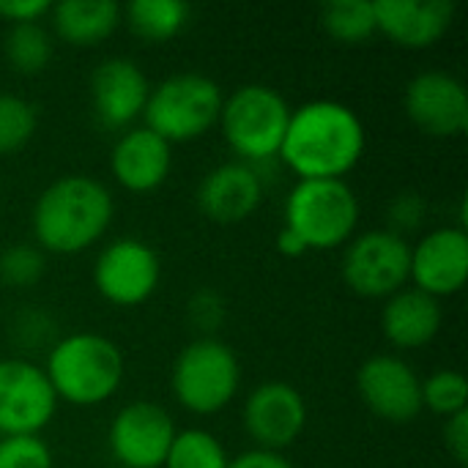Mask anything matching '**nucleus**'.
Segmentation results:
<instances>
[{"mask_svg": "<svg viewBox=\"0 0 468 468\" xmlns=\"http://www.w3.org/2000/svg\"><path fill=\"white\" fill-rule=\"evenodd\" d=\"M365 143V123L348 104L315 99L291 112L277 156L299 181L346 178L359 165Z\"/></svg>", "mask_w": 468, "mask_h": 468, "instance_id": "1", "label": "nucleus"}, {"mask_svg": "<svg viewBox=\"0 0 468 468\" xmlns=\"http://www.w3.org/2000/svg\"><path fill=\"white\" fill-rule=\"evenodd\" d=\"M115 214L112 192L90 176H60L36 197L33 239L52 255H77L93 247Z\"/></svg>", "mask_w": 468, "mask_h": 468, "instance_id": "2", "label": "nucleus"}, {"mask_svg": "<svg viewBox=\"0 0 468 468\" xmlns=\"http://www.w3.org/2000/svg\"><path fill=\"white\" fill-rule=\"evenodd\" d=\"M58 403L90 409L107 403L123 384L126 359L123 351L104 335L74 332L58 337L47 354L44 367Z\"/></svg>", "mask_w": 468, "mask_h": 468, "instance_id": "3", "label": "nucleus"}, {"mask_svg": "<svg viewBox=\"0 0 468 468\" xmlns=\"http://www.w3.org/2000/svg\"><path fill=\"white\" fill-rule=\"evenodd\" d=\"M359 197L346 178L296 181L285 200V228H291L307 250H337L356 236Z\"/></svg>", "mask_w": 468, "mask_h": 468, "instance_id": "4", "label": "nucleus"}, {"mask_svg": "<svg viewBox=\"0 0 468 468\" xmlns=\"http://www.w3.org/2000/svg\"><path fill=\"white\" fill-rule=\"evenodd\" d=\"M291 112L293 110L280 90L250 82L225 96L217 123L225 143L239 154V162L258 165L280 154Z\"/></svg>", "mask_w": 468, "mask_h": 468, "instance_id": "5", "label": "nucleus"}, {"mask_svg": "<svg viewBox=\"0 0 468 468\" xmlns=\"http://www.w3.org/2000/svg\"><path fill=\"white\" fill-rule=\"evenodd\" d=\"M222 88L197 71H178L151 85L143 118L145 129L159 134L165 143H189L203 137L219 121Z\"/></svg>", "mask_w": 468, "mask_h": 468, "instance_id": "6", "label": "nucleus"}, {"mask_svg": "<svg viewBox=\"0 0 468 468\" xmlns=\"http://www.w3.org/2000/svg\"><path fill=\"white\" fill-rule=\"evenodd\" d=\"M241 387V362L236 351L217 337H197L181 348L173 362L170 389L181 409L197 417L222 411Z\"/></svg>", "mask_w": 468, "mask_h": 468, "instance_id": "7", "label": "nucleus"}, {"mask_svg": "<svg viewBox=\"0 0 468 468\" xmlns=\"http://www.w3.org/2000/svg\"><path fill=\"white\" fill-rule=\"evenodd\" d=\"M411 244L389 230L354 236L343 252V280L365 299H389L409 285Z\"/></svg>", "mask_w": 468, "mask_h": 468, "instance_id": "8", "label": "nucleus"}, {"mask_svg": "<svg viewBox=\"0 0 468 468\" xmlns=\"http://www.w3.org/2000/svg\"><path fill=\"white\" fill-rule=\"evenodd\" d=\"M162 280V261L151 244L134 236L110 241L93 263V285L115 307H137L154 296Z\"/></svg>", "mask_w": 468, "mask_h": 468, "instance_id": "9", "label": "nucleus"}, {"mask_svg": "<svg viewBox=\"0 0 468 468\" xmlns=\"http://www.w3.org/2000/svg\"><path fill=\"white\" fill-rule=\"evenodd\" d=\"M58 398L44 367L11 356L0 359V436H38L55 417Z\"/></svg>", "mask_w": 468, "mask_h": 468, "instance_id": "10", "label": "nucleus"}, {"mask_svg": "<svg viewBox=\"0 0 468 468\" xmlns=\"http://www.w3.org/2000/svg\"><path fill=\"white\" fill-rule=\"evenodd\" d=\"M178 428L162 406L151 400H134L110 422L107 444L118 466L162 468Z\"/></svg>", "mask_w": 468, "mask_h": 468, "instance_id": "11", "label": "nucleus"}, {"mask_svg": "<svg viewBox=\"0 0 468 468\" xmlns=\"http://www.w3.org/2000/svg\"><path fill=\"white\" fill-rule=\"evenodd\" d=\"M362 403L384 422L409 425L422 411V378L395 354H376L362 362L356 373Z\"/></svg>", "mask_w": 468, "mask_h": 468, "instance_id": "12", "label": "nucleus"}, {"mask_svg": "<svg viewBox=\"0 0 468 468\" xmlns=\"http://www.w3.org/2000/svg\"><path fill=\"white\" fill-rule=\"evenodd\" d=\"M244 431L258 450L282 452L307 428V403L293 384L263 381L244 400Z\"/></svg>", "mask_w": 468, "mask_h": 468, "instance_id": "13", "label": "nucleus"}, {"mask_svg": "<svg viewBox=\"0 0 468 468\" xmlns=\"http://www.w3.org/2000/svg\"><path fill=\"white\" fill-rule=\"evenodd\" d=\"M409 121L431 137H461L468 129L466 85L450 71H420L403 93Z\"/></svg>", "mask_w": 468, "mask_h": 468, "instance_id": "14", "label": "nucleus"}, {"mask_svg": "<svg viewBox=\"0 0 468 468\" xmlns=\"http://www.w3.org/2000/svg\"><path fill=\"white\" fill-rule=\"evenodd\" d=\"M468 280V233L461 225H447L425 233L411 247V274L417 291L444 299L463 291Z\"/></svg>", "mask_w": 468, "mask_h": 468, "instance_id": "15", "label": "nucleus"}, {"mask_svg": "<svg viewBox=\"0 0 468 468\" xmlns=\"http://www.w3.org/2000/svg\"><path fill=\"white\" fill-rule=\"evenodd\" d=\"M151 82L132 58H107L90 74L93 112L107 129H132L143 115Z\"/></svg>", "mask_w": 468, "mask_h": 468, "instance_id": "16", "label": "nucleus"}, {"mask_svg": "<svg viewBox=\"0 0 468 468\" xmlns=\"http://www.w3.org/2000/svg\"><path fill=\"white\" fill-rule=\"evenodd\" d=\"M263 192L266 186L255 165L222 162L200 181L197 206L217 225H239L258 211Z\"/></svg>", "mask_w": 468, "mask_h": 468, "instance_id": "17", "label": "nucleus"}, {"mask_svg": "<svg viewBox=\"0 0 468 468\" xmlns=\"http://www.w3.org/2000/svg\"><path fill=\"white\" fill-rule=\"evenodd\" d=\"M376 33L406 49H428L447 36L455 19L452 0H373Z\"/></svg>", "mask_w": 468, "mask_h": 468, "instance_id": "18", "label": "nucleus"}, {"mask_svg": "<svg viewBox=\"0 0 468 468\" xmlns=\"http://www.w3.org/2000/svg\"><path fill=\"white\" fill-rule=\"evenodd\" d=\"M173 167V145L145 126L126 129L110 154V173L126 192L159 189Z\"/></svg>", "mask_w": 468, "mask_h": 468, "instance_id": "19", "label": "nucleus"}, {"mask_svg": "<svg viewBox=\"0 0 468 468\" xmlns=\"http://www.w3.org/2000/svg\"><path fill=\"white\" fill-rule=\"evenodd\" d=\"M441 321L444 313L439 299L417 288L398 291L395 296L387 299L381 310V332L387 343L400 351H414L433 343L441 329Z\"/></svg>", "mask_w": 468, "mask_h": 468, "instance_id": "20", "label": "nucleus"}, {"mask_svg": "<svg viewBox=\"0 0 468 468\" xmlns=\"http://www.w3.org/2000/svg\"><path fill=\"white\" fill-rule=\"evenodd\" d=\"M49 14L55 33L74 47H93L110 38L123 16L112 0H63Z\"/></svg>", "mask_w": 468, "mask_h": 468, "instance_id": "21", "label": "nucleus"}, {"mask_svg": "<svg viewBox=\"0 0 468 468\" xmlns=\"http://www.w3.org/2000/svg\"><path fill=\"white\" fill-rule=\"evenodd\" d=\"M121 14H126V25L134 36L159 44L176 38L184 30L189 5L181 0H132Z\"/></svg>", "mask_w": 468, "mask_h": 468, "instance_id": "22", "label": "nucleus"}, {"mask_svg": "<svg viewBox=\"0 0 468 468\" xmlns=\"http://www.w3.org/2000/svg\"><path fill=\"white\" fill-rule=\"evenodd\" d=\"M3 52H5L8 66L16 74L33 77L49 66L55 55V41H52V33L41 22H22L5 30Z\"/></svg>", "mask_w": 468, "mask_h": 468, "instance_id": "23", "label": "nucleus"}, {"mask_svg": "<svg viewBox=\"0 0 468 468\" xmlns=\"http://www.w3.org/2000/svg\"><path fill=\"white\" fill-rule=\"evenodd\" d=\"M321 25L340 44H362L376 33L373 0H329L321 8Z\"/></svg>", "mask_w": 468, "mask_h": 468, "instance_id": "24", "label": "nucleus"}, {"mask_svg": "<svg viewBox=\"0 0 468 468\" xmlns=\"http://www.w3.org/2000/svg\"><path fill=\"white\" fill-rule=\"evenodd\" d=\"M228 463L230 458L214 433L203 428H186L176 433L162 468H228Z\"/></svg>", "mask_w": 468, "mask_h": 468, "instance_id": "25", "label": "nucleus"}, {"mask_svg": "<svg viewBox=\"0 0 468 468\" xmlns=\"http://www.w3.org/2000/svg\"><path fill=\"white\" fill-rule=\"evenodd\" d=\"M38 126L36 107L16 96V93H0V156H11L22 151Z\"/></svg>", "mask_w": 468, "mask_h": 468, "instance_id": "26", "label": "nucleus"}, {"mask_svg": "<svg viewBox=\"0 0 468 468\" xmlns=\"http://www.w3.org/2000/svg\"><path fill=\"white\" fill-rule=\"evenodd\" d=\"M422 409L450 420L468 411V384L458 370H436L422 381Z\"/></svg>", "mask_w": 468, "mask_h": 468, "instance_id": "27", "label": "nucleus"}, {"mask_svg": "<svg viewBox=\"0 0 468 468\" xmlns=\"http://www.w3.org/2000/svg\"><path fill=\"white\" fill-rule=\"evenodd\" d=\"M47 271V258L36 244H11L0 252V282L5 288H33Z\"/></svg>", "mask_w": 468, "mask_h": 468, "instance_id": "28", "label": "nucleus"}, {"mask_svg": "<svg viewBox=\"0 0 468 468\" xmlns=\"http://www.w3.org/2000/svg\"><path fill=\"white\" fill-rule=\"evenodd\" d=\"M228 318V302L217 288H197L186 302V321L200 337H214Z\"/></svg>", "mask_w": 468, "mask_h": 468, "instance_id": "29", "label": "nucleus"}, {"mask_svg": "<svg viewBox=\"0 0 468 468\" xmlns=\"http://www.w3.org/2000/svg\"><path fill=\"white\" fill-rule=\"evenodd\" d=\"M11 335H14L16 346L25 348V351H30V348H47L49 351L58 343L55 318L47 315L44 310H36V307H27V310L14 315Z\"/></svg>", "mask_w": 468, "mask_h": 468, "instance_id": "30", "label": "nucleus"}, {"mask_svg": "<svg viewBox=\"0 0 468 468\" xmlns=\"http://www.w3.org/2000/svg\"><path fill=\"white\" fill-rule=\"evenodd\" d=\"M0 468H55L52 452L38 436L0 439Z\"/></svg>", "mask_w": 468, "mask_h": 468, "instance_id": "31", "label": "nucleus"}, {"mask_svg": "<svg viewBox=\"0 0 468 468\" xmlns=\"http://www.w3.org/2000/svg\"><path fill=\"white\" fill-rule=\"evenodd\" d=\"M428 206L422 200V195L417 192H400L392 203H389V233L395 236H406L411 230H417L422 225V217H425Z\"/></svg>", "mask_w": 468, "mask_h": 468, "instance_id": "32", "label": "nucleus"}, {"mask_svg": "<svg viewBox=\"0 0 468 468\" xmlns=\"http://www.w3.org/2000/svg\"><path fill=\"white\" fill-rule=\"evenodd\" d=\"M49 11V0H0V19H8L11 25L41 22Z\"/></svg>", "mask_w": 468, "mask_h": 468, "instance_id": "33", "label": "nucleus"}, {"mask_svg": "<svg viewBox=\"0 0 468 468\" xmlns=\"http://www.w3.org/2000/svg\"><path fill=\"white\" fill-rule=\"evenodd\" d=\"M444 444H447V452L461 463L466 466L468 461V411H461L455 417L447 420L444 425Z\"/></svg>", "mask_w": 468, "mask_h": 468, "instance_id": "34", "label": "nucleus"}, {"mask_svg": "<svg viewBox=\"0 0 468 468\" xmlns=\"http://www.w3.org/2000/svg\"><path fill=\"white\" fill-rule=\"evenodd\" d=\"M228 468H293V463L282 452H269V450H247L236 458H230Z\"/></svg>", "mask_w": 468, "mask_h": 468, "instance_id": "35", "label": "nucleus"}, {"mask_svg": "<svg viewBox=\"0 0 468 468\" xmlns=\"http://www.w3.org/2000/svg\"><path fill=\"white\" fill-rule=\"evenodd\" d=\"M277 250H280V255H285V258H302L304 252H310L307 244H304L291 228H285V225H282V230L277 233Z\"/></svg>", "mask_w": 468, "mask_h": 468, "instance_id": "36", "label": "nucleus"}]
</instances>
